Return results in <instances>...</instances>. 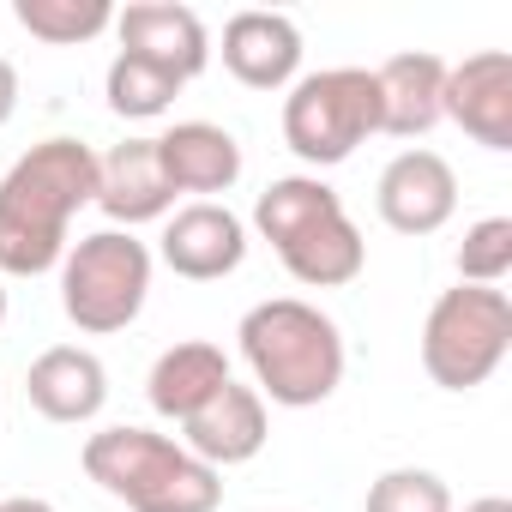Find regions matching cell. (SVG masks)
<instances>
[{
	"label": "cell",
	"mask_w": 512,
	"mask_h": 512,
	"mask_svg": "<svg viewBox=\"0 0 512 512\" xmlns=\"http://www.w3.org/2000/svg\"><path fill=\"white\" fill-rule=\"evenodd\" d=\"M97 199V151L43 139L0 175V272L43 278L67 260V223Z\"/></svg>",
	"instance_id": "6da1fadb"
},
{
	"label": "cell",
	"mask_w": 512,
	"mask_h": 512,
	"mask_svg": "<svg viewBox=\"0 0 512 512\" xmlns=\"http://www.w3.org/2000/svg\"><path fill=\"white\" fill-rule=\"evenodd\" d=\"M241 356L253 368V392L284 404V410H314L344 386V338L338 326L296 296H272L241 314Z\"/></svg>",
	"instance_id": "7a4b0ae2"
},
{
	"label": "cell",
	"mask_w": 512,
	"mask_h": 512,
	"mask_svg": "<svg viewBox=\"0 0 512 512\" xmlns=\"http://www.w3.org/2000/svg\"><path fill=\"white\" fill-rule=\"evenodd\" d=\"M253 229H260L296 284L308 290H344L368 266V241L350 223L344 199L320 175H284L253 205Z\"/></svg>",
	"instance_id": "3957f363"
},
{
	"label": "cell",
	"mask_w": 512,
	"mask_h": 512,
	"mask_svg": "<svg viewBox=\"0 0 512 512\" xmlns=\"http://www.w3.org/2000/svg\"><path fill=\"white\" fill-rule=\"evenodd\" d=\"M85 476L133 512H217L223 476L151 428H103L85 440Z\"/></svg>",
	"instance_id": "277c9868"
},
{
	"label": "cell",
	"mask_w": 512,
	"mask_h": 512,
	"mask_svg": "<svg viewBox=\"0 0 512 512\" xmlns=\"http://www.w3.org/2000/svg\"><path fill=\"white\" fill-rule=\"evenodd\" d=\"M368 133H380V91L368 67H326L290 85L284 97V145L314 163V169H338L356 157V145H368Z\"/></svg>",
	"instance_id": "5b68a950"
},
{
	"label": "cell",
	"mask_w": 512,
	"mask_h": 512,
	"mask_svg": "<svg viewBox=\"0 0 512 512\" xmlns=\"http://www.w3.org/2000/svg\"><path fill=\"white\" fill-rule=\"evenodd\" d=\"M151 296V247L127 229H97L61 260V308L79 332L109 338L139 320Z\"/></svg>",
	"instance_id": "8992f818"
},
{
	"label": "cell",
	"mask_w": 512,
	"mask_h": 512,
	"mask_svg": "<svg viewBox=\"0 0 512 512\" xmlns=\"http://www.w3.org/2000/svg\"><path fill=\"white\" fill-rule=\"evenodd\" d=\"M506 350H512V302H506V290L458 284L422 320V368L446 392L482 386L506 362Z\"/></svg>",
	"instance_id": "52a82bcc"
},
{
	"label": "cell",
	"mask_w": 512,
	"mask_h": 512,
	"mask_svg": "<svg viewBox=\"0 0 512 512\" xmlns=\"http://www.w3.org/2000/svg\"><path fill=\"white\" fill-rule=\"evenodd\" d=\"M440 121L464 127L482 151H512V55L482 49V55H464L458 67H446Z\"/></svg>",
	"instance_id": "ba28073f"
},
{
	"label": "cell",
	"mask_w": 512,
	"mask_h": 512,
	"mask_svg": "<svg viewBox=\"0 0 512 512\" xmlns=\"http://www.w3.org/2000/svg\"><path fill=\"white\" fill-rule=\"evenodd\" d=\"M374 205H380L386 229H398V235H434V229H446L452 211H458V175H452V163H446L440 151L410 145V151H398V157L380 169Z\"/></svg>",
	"instance_id": "9c48e42d"
},
{
	"label": "cell",
	"mask_w": 512,
	"mask_h": 512,
	"mask_svg": "<svg viewBox=\"0 0 512 512\" xmlns=\"http://www.w3.org/2000/svg\"><path fill=\"white\" fill-rule=\"evenodd\" d=\"M247 260V223L217 205V199H193L169 217L163 229V266L187 284H217Z\"/></svg>",
	"instance_id": "30bf717a"
},
{
	"label": "cell",
	"mask_w": 512,
	"mask_h": 512,
	"mask_svg": "<svg viewBox=\"0 0 512 512\" xmlns=\"http://www.w3.org/2000/svg\"><path fill=\"white\" fill-rule=\"evenodd\" d=\"M115 37H121V55H139V61L175 73L181 85L199 79L211 61V37H205L199 13L175 7V0H133L127 13H115Z\"/></svg>",
	"instance_id": "8fae6325"
},
{
	"label": "cell",
	"mask_w": 512,
	"mask_h": 512,
	"mask_svg": "<svg viewBox=\"0 0 512 512\" xmlns=\"http://www.w3.org/2000/svg\"><path fill=\"white\" fill-rule=\"evenodd\" d=\"M181 446L199 458V464H211L217 476L229 470V464H247V458H260V446H266V398L253 392V386H223L205 410H193L187 422H181Z\"/></svg>",
	"instance_id": "7c38bea8"
},
{
	"label": "cell",
	"mask_w": 512,
	"mask_h": 512,
	"mask_svg": "<svg viewBox=\"0 0 512 512\" xmlns=\"http://www.w3.org/2000/svg\"><path fill=\"white\" fill-rule=\"evenodd\" d=\"M223 67L247 85V91H284L302 73V31L284 13H260L247 7L223 25Z\"/></svg>",
	"instance_id": "4fadbf2b"
},
{
	"label": "cell",
	"mask_w": 512,
	"mask_h": 512,
	"mask_svg": "<svg viewBox=\"0 0 512 512\" xmlns=\"http://www.w3.org/2000/svg\"><path fill=\"white\" fill-rule=\"evenodd\" d=\"M157 145V169L169 193H229L241 181V145L217 121H175Z\"/></svg>",
	"instance_id": "5bb4252c"
},
{
	"label": "cell",
	"mask_w": 512,
	"mask_h": 512,
	"mask_svg": "<svg viewBox=\"0 0 512 512\" xmlns=\"http://www.w3.org/2000/svg\"><path fill=\"white\" fill-rule=\"evenodd\" d=\"M380 91V133L392 139H428L440 127V91H446V61L428 49H404L386 67H374Z\"/></svg>",
	"instance_id": "9a60e30c"
},
{
	"label": "cell",
	"mask_w": 512,
	"mask_h": 512,
	"mask_svg": "<svg viewBox=\"0 0 512 512\" xmlns=\"http://www.w3.org/2000/svg\"><path fill=\"white\" fill-rule=\"evenodd\" d=\"M25 392H31V410L49 416V422H91L109 404V374H103V362L91 350L55 344V350H43L31 362Z\"/></svg>",
	"instance_id": "2e32d148"
},
{
	"label": "cell",
	"mask_w": 512,
	"mask_h": 512,
	"mask_svg": "<svg viewBox=\"0 0 512 512\" xmlns=\"http://www.w3.org/2000/svg\"><path fill=\"white\" fill-rule=\"evenodd\" d=\"M97 205L115 217V223H151L175 205L163 169H157V145L151 139H121L115 151L97 157Z\"/></svg>",
	"instance_id": "e0dca14e"
},
{
	"label": "cell",
	"mask_w": 512,
	"mask_h": 512,
	"mask_svg": "<svg viewBox=\"0 0 512 512\" xmlns=\"http://www.w3.org/2000/svg\"><path fill=\"white\" fill-rule=\"evenodd\" d=\"M223 386H229V356H223L217 344L193 338V344H169V350L151 362L145 398H151V410H157V416L187 422V416H193V410H205Z\"/></svg>",
	"instance_id": "ac0fdd59"
},
{
	"label": "cell",
	"mask_w": 512,
	"mask_h": 512,
	"mask_svg": "<svg viewBox=\"0 0 512 512\" xmlns=\"http://www.w3.org/2000/svg\"><path fill=\"white\" fill-rule=\"evenodd\" d=\"M13 19L37 37V43H55V49H73V43H91L115 25V7L109 0H13Z\"/></svg>",
	"instance_id": "d6986e66"
},
{
	"label": "cell",
	"mask_w": 512,
	"mask_h": 512,
	"mask_svg": "<svg viewBox=\"0 0 512 512\" xmlns=\"http://www.w3.org/2000/svg\"><path fill=\"white\" fill-rule=\"evenodd\" d=\"M103 91H109V109H115V115H127V121H157V115H169V103L181 97V79L163 73V67H151V61H139V55H115Z\"/></svg>",
	"instance_id": "ffe728a7"
},
{
	"label": "cell",
	"mask_w": 512,
	"mask_h": 512,
	"mask_svg": "<svg viewBox=\"0 0 512 512\" xmlns=\"http://www.w3.org/2000/svg\"><path fill=\"white\" fill-rule=\"evenodd\" d=\"M512 272V217H482L464 229L458 241V284H482L494 290Z\"/></svg>",
	"instance_id": "44dd1931"
},
{
	"label": "cell",
	"mask_w": 512,
	"mask_h": 512,
	"mask_svg": "<svg viewBox=\"0 0 512 512\" xmlns=\"http://www.w3.org/2000/svg\"><path fill=\"white\" fill-rule=\"evenodd\" d=\"M368 512H452V494L434 470H386L368 482Z\"/></svg>",
	"instance_id": "7402d4cb"
},
{
	"label": "cell",
	"mask_w": 512,
	"mask_h": 512,
	"mask_svg": "<svg viewBox=\"0 0 512 512\" xmlns=\"http://www.w3.org/2000/svg\"><path fill=\"white\" fill-rule=\"evenodd\" d=\"M13 109H19V73H13L7 55H0V127L13 121Z\"/></svg>",
	"instance_id": "603a6c76"
},
{
	"label": "cell",
	"mask_w": 512,
	"mask_h": 512,
	"mask_svg": "<svg viewBox=\"0 0 512 512\" xmlns=\"http://www.w3.org/2000/svg\"><path fill=\"white\" fill-rule=\"evenodd\" d=\"M0 512H55V506L37 500V494H13V500H0Z\"/></svg>",
	"instance_id": "cb8c5ba5"
},
{
	"label": "cell",
	"mask_w": 512,
	"mask_h": 512,
	"mask_svg": "<svg viewBox=\"0 0 512 512\" xmlns=\"http://www.w3.org/2000/svg\"><path fill=\"white\" fill-rule=\"evenodd\" d=\"M464 512H512V500H500V494H482V500H470Z\"/></svg>",
	"instance_id": "d4e9b609"
},
{
	"label": "cell",
	"mask_w": 512,
	"mask_h": 512,
	"mask_svg": "<svg viewBox=\"0 0 512 512\" xmlns=\"http://www.w3.org/2000/svg\"><path fill=\"white\" fill-rule=\"evenodd\" d=\"M0 320H7V290H0Z\"/></svg>",
	"instance_id": "484cf974"
}]
</instances>
